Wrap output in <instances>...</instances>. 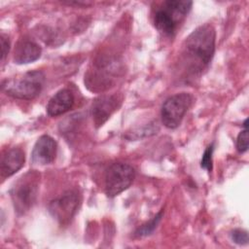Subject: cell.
<instances>
[{
    "label": "cell",
    "mask_w": 249,
    "mask_h": 249,
    "mask_svg": "<svg viewBox=\"0 0 249 249\" xmlns=\"http://www.w3.org/2000/svg\"><path fill=\"white\" fill-rule=\"evenodd\" d=\"M135 171L127 163H112L105 173V194L109 197H114L126 190L132 183Z\"/></svg>",
    "instance_id": "cell-6"
},
{
    "label": "cell",
    "mask_w": 249,
    "mask_h": 249,
    "mask_svg": "<svg viewBox=\"0 0 249 249\" xmlns=\"http://www.w3.org/2000/svg\"><path fill=\"white\" fill-rule=\"evenodd\" d=\"M39 174L29 171L22 175L11 190V197L15 210L18 214H24L34 205L39 187Z\"/></svg>",
    "instance_id": "cell-3"
},
{
    "label": "cell",
    "mask_w": 249,
    "mask_h": 249,
    "mask_svg": "<svg viewBox=\"0 0 249 249\" xmlns=\"http://www.w3.org/2000/svg\"><path fill=\"white\" fill-rule=\"evenodd\" d=\"M45 76L42 71H28L18 78L7 81L3 85L5 92L18 99L30 100L38 96L43 89Z\"/></svg>",
    "instance_id": "cell-4"
},
{
    "label": "cell",
    "mask_w": 249,
    "mask_h": 249,
    "mask_svg": "<svg viewBox=\"0 0 249 249\" xmlns=\"http://www.w3.org/2000/svg\"><path fill=\"white\" fill-rule=\"evenodd\" d=\"M215 29L209 23L198 26L187 37L182 54L190 74H199L209 64L215 52Z\"/></svg>",
    "instance_id": "cell-1"
},
{
    "label": "cell",
    "mask_w": 249,
    "mask_h": 249,
    "mask_svg": "<svg viewBox=\"0 0 249 249\" xmlns=\"http://www.w3.org/2000/svg\"><path fill=\"white\" fill-rule=\"evenodd\" d=\"M1 54H2V62L5 61V58L9 53V50H10V41H9V38L4 35V34H1Z\"/></svg>",
    "instance_id": "cell-17"
},
{
    "label": "cell",
    "mask_w": 249,
    "mask_h": 249,
    "mask_svg": "<svg viewBox=\"0 0 249 249\" xmlns=\"http://www.w3.org/2000/svg\"><path fill=\"white\" fill-rule=\"evenodd\" d=\"M193 2L186 0H167L161 2L153 16L155 27L165 36H173L185 19Z\"/></svg>",
    "instance_id": "cell-2"
},
{
    "label": "cell",
    "mask_w": 249,
    "mask_h": 249,
    "mask_svg": "<svg viewBox=\"0 0 249 249\" xmlns=\"http://www.w3.org/2000/svg\"><path fill=\"white\" fill-rule=\"evenodd\" d=\"M74 100L73 92L68 89H62L49 100L47 113L52 117L62 115L72 108Z\"/></svg>",
    "instance_id": "cell-11"
},
{
    "label": "cell",
    "mask_w": 249,
    "mask_h": 249,
    "mask_svg": "<svg viewBox=\"0 0 249 249\" xmlns=\"http://www.w3.org/2000/svg\"><path fill=\"white\" fill-rule=\"evenodd\" d=\"M231 237L233 240V242L237 244L244 245L248 243V232L244 230H240V229L233 230L231 233Z\"/></svg>",
    "instance_id": "cell-16"
},
{
    "label": "cell",
    "mask_w": 249,
    "mask_h": 249,
    "mask_svg": "<svg viewBox=\"0 0 249 249\" xmlns=\"http://www.w3.org/2000/svg\"><path fill=\"white\" fill-rule=\"evenodd\" d=\"M213 151H214V145L211 144L205 149V151L202 155V158H201V161H200L201 168L206 169L208 172H210L213 167V163H212L213 162V160H212Z\"/></svg>",
    "instance_id": "cell-14"
},
{
    "label": "cell",
    "mask_w": 249,
    "mask_h": 249,
    "mask_svg": "<svg viewBox=\"0 0 249 249\" xmlns=\"http://www.w3.org/2000/svg\"><path fill=\"white\" fill-rule=\"evenodd\" d=\"M57 145L55 140L50 135H42L36 141L32 154L31 160L34 164L46 165L52 163L56 156Z\"/></svg>",
    "instance_id": "cell-9"
},
{
    "label": "cell",
    "mask_w": 249,
    "mask_h": 249,
    "mask_svg": "<svg viewBox=\"0 0 249 249\" xmlns=\"http://www.w3.org/2000/svg\"><path fill=\"white\" fill-rule=\"evenodd\" d=\"M79 202V195L74 191H68L53 200L50 203L49 210L60 225H67L77 212Z\"/></svg>",
    "instance_id": "cell-7"
},
{
    "label": "cell",
    "mask_w": 249,
    "mask_h": 249,
    "mask_svg": "<svg viewBox=\"0 0 249 249\" xmlns=\"http://www.w3.org/2000/svg\"><path fill=\"white\" fill-rule=\"evenodd\" d=\"M25 156L20 148L7 150L1 160V174L3 177H10L18 171L24 164Z\"/></svg>",
    "instance_id": "cell-12"
},
{
    "label": "cell",
    "mask_w": 249,
    "mask_h": 249,
    "mask_svg": "<svg viewBox=\"0 0 249 249\" xmlns=\"http://www.w3.org/2000/svg\"><path fill=\"white\" fill-rule=\"evenodd\" d=\"M42 53L41 47L32 40H20L14 52V60L17 64H27L37 60Z\"/></svg>",
    "instance_id": "cell-10"
},
{
    "label": "cell",
    "mask_w": 249,
    "mask_h": 249,
    "mask_svg": "<svg viewBox=\"0 0 249 249\" xmlns=\"http://www.w3.org/2000/svg\"><path fill=\"white\" fill-rule=\"evenodd\" d=\"M122 98L118 94L103 95L96 98L91 105V116L94 124L101 126L119 108Z\"/></svg>",
    "instance_id": "cell-8"
},
{
    "label": "cell",
    "mask_w": 249,
    "mask_h": 249,
    "mask_svg": "<svg viewBox=\"0 0 249 249\" xmlns=\"http://www.w3.org/2000/svg\"><path fill=\"white\" fill-rule=\"evenodd\" d=\"M162 211H160L152 220H150L148 223L142 225L140 228L137 229L135 231V235L138 237H144L147 235H150L158 227L161 217H162Z\"/></svg>",
    "instance_id": "cell-13"
},
{
    "label": "cell",
    "mask_w": 249,
    "mask_h": 249,
    "mask_svg": "<svg viewBox=\"0 0 249 249\" xmlns=\"http://www.w3.org/2000/svg\"><path fill=\"white\" fill-rule=\"evenodd\" d=\"M194 101L192 94L180 92L168 97L161 106L162 124L168 128H176Z\"/></svg>",
    "instance_id": "cell-5"
},
{
    "label": "cell",
    "mask_w": 249,
    "mask_h": 249,
    "mask_svg": "<svg viewBox=\"0 0 249 249\" xmlns=\"http://www.w3.org/2000/svg\"><path fill=\"white\" fill-rule=\"evenodd\" d=\"M236 148L239 153H244L248 150V127H244L237 135Z\"/></svg>",
    "instance_id": "cell-15"
}]
</instances>
